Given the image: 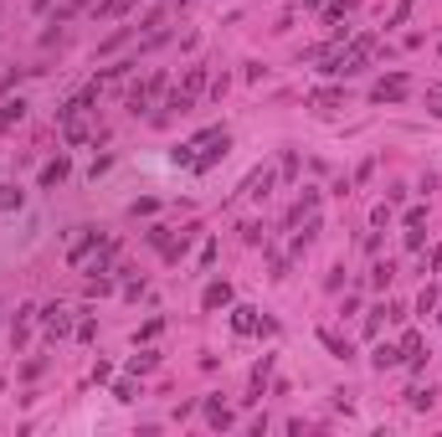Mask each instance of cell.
Masks as SVG:
<instances>
[{"instance_id": "7c38bea8", "label": "cell", "mask_w": 442, "mask_h": 437, "mask_svg": "<svg viewBox=\"0 0 442 437\" xmlns=\"http://www.w3.org/2000/svg\"><path fill=\"white\" fill-rule=\"evenodd\" d=\"M308 108H345V93L340 87H314V93H308Z\"/></svg>"}, {"instance_id": "ba28073f", "label": "cell", "mask_w": 442, "mask_h": 437, "mask_svg": "<svg viewBox=\"0 0 442 437\" xmlns=\"http://www.w3.org/2000/svg\"><path fill=\"white\" fill-rule=\"evenodd\" d=\"M232 330H237V335H257V330H262L257 309H247V303H237V309H232Z\"/></svg>"}, {"instance_id": "9c48e42d", "label": "cell", "mask_w": 442, "mask_h": 437, "mask_svg": "<svg viewBox=\"0 0 442 437\" xmlns=\"http://www.w3.org/2000/svg\"><path fill=\"white\" fill-rule=\"evenodd\" d=\"M401 360H406L411 370H422V360H427V355H422V335H416V330L401 335Z\"/></svg>"}, {"instance_id": "30bf717a", "label": "cell", "mask_w": 442, "mask_h": 437, "mask_svg": "<svg viewBox=\"0 0 442 437\" xmlns=\"http://www.w3.org/2000/svg\"><path fill=\"white\" fill-rule=\"evenodd\" d=\"M268 376H273V355H262V360H257V370H252V386H247V401H262V386H268Z\"/></svg>"}, {"instance_id": "52a82bcc", "label": "cell", "mask_w": 442, "mask_h": 437, "mask_svg": "<svg viewBox=\"0 0 442 437\" xmlns=\"http://www.w3.org/2000/svg\"><path fill=\"white\" fill-rule=\"evenodd\" d=\"M31 319H36V303H21V309H16V319H11V345H16V350L26 345V330H31Z\"/></svg>"}, {"instance_id": "7402d4cb", "label": "cell", "mask_w": 442, "mask_h": 437, "mask_svg": "<svg viewBox=\"0 0 442 437\" xmlns=\"http://www.w3.org/2000/svg\"><path fill=\"white\" fill-rule=\"evenodd\" d=\"M160 365V355H154V350H139L134 360H129V370H134V376H144V370H154Z\"/></svg>"}, {"instance_id": "4316f807", "label": "cell", "mask_w": 442, "mask_h": 437, "mask_svg": "<svg viewBox=\"0 0 442 437\" xmlns=\"http://www.w3.org/2000/svg\"><path fill=\"white\" fill-rule=\"evenodd\" d=\"M114 396H119V401H134L139 386H134V381H114Z\"/></svg>"}, {"instance_id": "277c9868", "label": "cell", "mask_w": 442, "mask_h": 437, "mask_svg": "<svg viewBox=\"0 0 442 437\" xmlns=\"http://www.w3.org/2000/svg\"><path fill=\"white\" fill-rule=\"evenodd\" d=\"M201 309H206V314H216V309H232V283H227V278L206 283V293H201Z\"/></svg>"}, {"instance_id": "5bb4252c", "label": "cell", "mask_w": 442, "mask_h": 437, "mask_svg": "<svg viewBox=\"0 0 442 437\" xmlns=\"http://www.w3.org/2000/svg\"><path fill=\"white\" fill-rule=\"evenodd\" d=\"M370 365H375V370H391V365H401V345H375Z\"/></svg>"}, {"instance_id": "8992f818", "label": "cell", "mask_w": 442, "mask_h": 437, "mask_svg": "<svg viewBox=\"0 0 442 437\" xmlns=\"http://www.w3.org/2000/svg\"><path fill=\"white\" fill-rule=\"evenodd\" d=\"M273 180H278V175H273L268 165H262V170H252V175H247L242 195H252V201H268V195H273Z\"/></svg>"}, {"instance_id": "ffe728a7", "label": "cell", "mask_w": 442, "mask_h": 437, "mask_svg": "<svg viewBox=\"0 0 442 437\" xmlns=\"http://www.w3.org/2000/svg\"><path fill=\"white\" fill-rule=\"evenodd\" d=\"M93 247H98V232H87V237H77V242H72V262H77V268L87 262V252H93Z\"/></svg>"}, {"instance_id": "cb8c5ba5", "label": "cell", "mask_w": 442, "mask_h": 437, "mask_svg": "<svg viewBox=\"0 0 442 437\" xmlns=\"http://www.w3.org/2000/svg\"><path fill=\"white\" fill-rule=\"evenodd\" d=\"M391 278H396V268H391V262H375V268H370V283H375V288H386Z\"/></svg>"}, {"instance_id": "7a4b0ae2", "label": "cell", "mask_w": 442, "mask_h": 437, "mask_svg": "<svg viewBox=\"0 0 442 437\" xmlns=\"http://www.w3.org/2000/svg\"><path fill=\"white\" fill-rule=\"evenodd\" d=\"M160 93H165V72H149V77L134 87V93H129V114H144V108L160 98Z\"/></svg>"}, {"instance_id": "6da1fadb", "label": "cell", "mask_w": 442, "mask_h": 437, "mask_svg": "<svg viewBox=\"0 0 442 437\" xmlns=\"http://www.w3.org/2000/svg\"><path fill=\"white\" fill-rule=\"evenodd\" d=\"M190 149H195V160H190V170L195 175H211L221 160H227V149H232V134L227 129H201L195 139H185Z\"/></svg>"}, {"instance_id": "ac0fdd59", "label": "cell", "mask_w": 442, "mask_h": 437, "mask_svg": "<svg viewBox=\"0 0 442 437\" xmlns=\"http://www.w3.org/2000/svg\"><path fill=\"white\" fill-rule=\"evenodd\" d=\"M206 422H211V432H227L232 427V411L221 406V401H206Z\"/></svg>"}, {"instance_id": "1f68e13d", "label": "cell", "mask_w": 442, "mask_h": 437, "mask_svg": "<svg viewBox=\"0 0 442 437\" xmlns=\"http://www.w3.org/2000/svg\"><path fill=\"white\" fill-rule=\"evenodd\" d=\"M170 6H180V0H170Z\"/></svg>"}, {"instance_id": "5b68a950", "label": "cell", "mask_w": 442, "mask_h": 437, "mask_svg": "<svg viewBox=\"0 0 442 437\" xmlns=\"http://www.w3.org/2000/svg\"><path fill=\"white\" fill-rule=\"evenodd\" d=\"M41 319H47V335H52V345H57L62 335H72V309H62V303L41 309Z\"/></svg>"}, {"instance_id": "2e32d148", "label": "cell", "mask_w": 442, "mask_h": 437, "mask_svg": "<svg viewBox=\"0 0 442 437\" xmlns=\"http://www.w3.org/2000/svg\"><path fill=\"white\" fill-rule=\"evenodd\" d=\"M21 119H26V103L11 98V103H0V129H16Z\"/></svg>"}, {"instance_id": "8fae6325", "label": "cell", "mask_w": 442, "mask_h": 437, "mask_svg": "<svg viewBox=\"0 0 442 437\" xmlns=\"http://www.w3.org/2000/svg\"><path fill=\"white\" fill-rule=\"evenodd\" d=\"M68 175H72V165H68V160L57 155V160H52L47 170H41V190H52V185H62V180H68Z\"/></svg>"}, {"instance_id": "d6986e66", "label": "cell", "mask_w": 442, "mask_h": 437, "mask_svg": "<svg viewBox=\"0 0 442 437\" xmlns=\"http://www.w3.org/2000/svg\"><path fill=\"white\" fill-rule=\"evenodd\" d=\"M406 401H411V411H432V401H437V396H432L427 386H411V391H406Z\"/></svg>"}, {"instance_id": "3957f363", "label": "cell", "mask_w": 442, "mask_h": 437, "mask_svg": "<svg viewBox=\"0 0 442 437\" xmlns=\"http://www.w3.org/2000/svg\"><path fill=\"white\" fill-rule=\"evenodd\" d=\"M401 98H406V72H391L370 87V103H401Z\"/></svg>"}, {"instance_id": "484cf974", "label": "cell", "mask_w": 442, "mask_h": 437, "mask_svg": "<svg viewBox=\"0 0 442 437\" xmlns=\"http://www.w3.org/2000/svg\"><path fill=\"white\" fill-rule=\"evenodd\" d=\"M72 335H77V340H93V335H98V324H93V319H87V314H82V319L72 324Z\"/></svg>"}, {"instance_id": "f546056e", "label": "cell", "mask_w": 442, "mask_h": 437, "mask_svg": "<svg viewBox=\"0 0 442 437\" xmlns=\"http://www.w3.org/2000/svg\"><path fill=\"white\" fill-rule=\"evenodd\" d=\"M82 6H87V0H68V11H82Z\"/></svg>"}, {"instance_id": "d4e9b609", "label": "cell", "mask_w": 442, "mask_h": 437, "mask_svg": "<svg viewBox=\"0 0 442 437\" xmlns=\"http://www.w3.org/2000/svg\"><path fill=\"white\" fill-rule=\"evenodd\" d=\"M134 31H139V26H124V31H114V36H108V41H103V47H98V52H119V47H124V41H129V36H134Z\"/></svg>"}, {"instance_id": "44dd1931", "label": "cell", "mask_w": 442, "mask_h": 437, "mask_svg": "<svg viewBox=\"0 0 442 437\" xmlns=\"http://www.w3.org/2000/svg\"><path fill=\"white\" fill-rule=\"evenodd\" d=\"M201 87H206V68H190V72H185V82H180V93H190V98H195Z\"/></svg>"}, {"instance_id": "e0dca14e", "label": "cell", "mask_w": 442, "mask_h": 437, "mask_svg": "<svg viewBox=\"0 0 442 437\" xmlns=\"http://www.w3.org/2000/svg\"><path fill=\"white\" fill-rule=\"evenodd\" d=\"M134 6H139V0H103V6H98V21H119V16H129Z\"/></svg>"}, {"instance_id": "83f0119b", "label": "cell", "mask_w": 442, "mask_h": 437, "mask_svg": "<svg viewBox=\"0 0 442 437\" xmlns=\"http://www.w3.org/2000/svg\"><path fill=\"white\" fill-rule=\"evenodd\" d=\"M437 309V288H422V298H416V314H432Z\"/></svg>"}, {"instance_id": "603a6c76", "label": "cell", "mask_w": 442, "mask_h": 437, "mask_svg": "<svg viewBox=\"0 0 442 437\" xmlns=\"http://www.w3.org/2000/svg\"><path fill=\"white\" fill-rule=\"evenodd\" d=\"M165 108H170V114H190V108H195V98H190V93H180V87H175Z\"/></svg>"}, {"instance_id": "4dcf8cb0", "label": "cell", "mask_w": 442, "mask_h": 437, "mask_svg": "<svg viewBox=\"0 0 442 437\" xmlns=\"http://www.w3.org/2000/svg\"><path fill=\"white\" fill-rule=\"evenodd\" d=\"M303 6H324V0H303Z\"/></svg>"}, {"instance_id": "4fadbf2b", "label": "cell", "mask_w": 442, "mask_h": 437, "mask_svg": "<svg viewBox=\"0 0 442 437\" xmlns=\"http://www.w3.org/2000/svg\"><path fill=\"white\" fill-rule=\"evenodd\" d=\"M319 345H324L335 360H350V355H355V350H350V340H340L335 330H319Z\"/></svg>"}, {"instance_id": "f1b7e54d", "label": "cell", "mask_w": 442, "mask_h": 437, "mask_svg": "<svg viewBox=\"0 0 442 437\" xmlns=\"http://www.w3.org/2000/svg\"><path fill=\"white\" fill-rule=\"evenodd\" d=\"M47 6H52V0H31V11H47Z\"/></svg>"}, {"instance_id": "9a60e30c", "label": "cell", "mask_w": 442, "mask_h": 437, "mask_svg": "<svg viewBox=\"0 0 442 437\" xmlns=\"http://www.w3.org/2000/svg\"><path fill=\"white\" fill-rule=\"evenodd\" d=\"M21 206H26V190H16V185L6 180V185H0V216H11V211H21Z\"/></svg>"}]
</instances>
